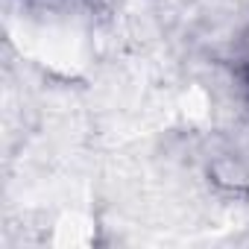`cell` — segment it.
Listing matches in <instances>:
<instances>
[{"label": "cell", "instance_id": "cell-1", "mask_svg": "<svg viewBox=\"0 0 249 249\" xmlns=\"http://www.w3.org/2000/svg\"><path fill=\"white\" fill-rule=\"evenodd\" d=\"M240 79H243V88H246V94H249V44H246L243 59H240Z\"/></svg>", "mask_w": 249, "mask_h": 249}]
</instances>
